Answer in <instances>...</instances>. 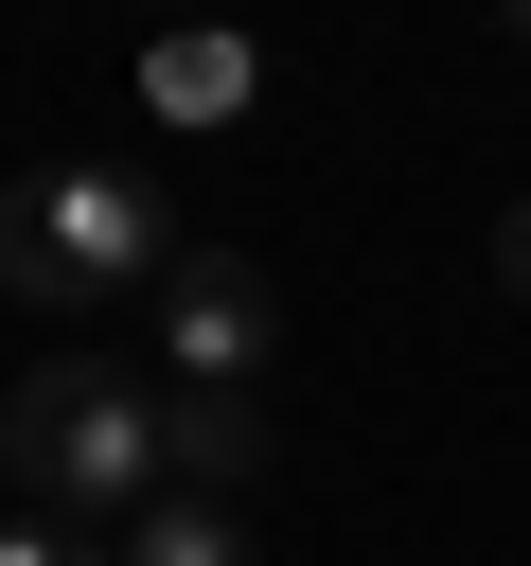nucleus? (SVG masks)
<instances>
[{
  "mask_svg": "<svg viewBox=\"0 0 531 566\" xmlns=\"http://www.w3.org/2000/svg\"><path fill=\"white\" fill-rule=\"evenodd\" d=\"M177 407L142 389V371H106V354H35L18 371V407H0V478L35 495V513H71V531H142L159 495H177V442H159Z\"/></svg>",
  "mask_w": 531,
  "mask_h": 566,
  "instance_id": "f257e3e1",
  "label": "nucleus"
},
{
  "mask_svg": "<svg viewBox=\"0 0 531 566\" xmlns=\"http://www.w3.org/2000/svg\"><path fill=\"white\" fill-rule=\"evenodd\" d=\"M159 265H177V230H159L142 159H35L0 195V283L18 301H159Z\"/></svg>",
  "mask_w": 531,
  "mask_h": 566,
  "instance_id": "f03ea898",
  "label": "nucleus"
},
{
  "mask_svg": "<svg viewBox=\"0 0 531 566\" xmlns=\"http://www.w3.org/2000/svg\"><path fill=\"white\" fill-rule=\"evenodd\" d=\"M266 354H283L266 265L248 248H177L159 265V389H266Z\"/></svg>",
  "mask_w": 531,
  "mask_h": 566,
  "instance_id": "7ed1b4c3",
  "label": "nucleus"
},
{
  "mask_svg": "<svg viewBox=\"0 0 531 566\" xmlns=\"http://www.w3.org/2000/svg\"><path fill=\"white\" fill-rule=\"evenodd\" d=\"M159 407H177V424H159V442H177V495H248V478L283 460L266 389H159Z\"/></svg>",
  "mask_w": 531,
  "mask_h": 566,
  "instance_id": "20e7f679",
  "label": "nucleus"
},
{
  "mask_svg": "<svg viewBox=\"0 0 531 566\" xmlns=\"http://www.w3.org/2000/svg\"><path fill=\"white\" fill-rule=\"evenodd\" d=\"M142 106H159V124H230V106H248V35H230V18H177V35L142 53Z\"/></svg>",
  "mask_w": 531,
  "mask_h": 566,
  "instance_id": "39448f33",
  "label": "nucleus"
},
{
  "mask_svg": "<svg viewBox=\"0 0 531 566\" xmlns=\"http://www.w3.org/2000/svg\"><path fill=\"white\" fill-rule=\"evenodd\" d=\"M124 566H248V531H230V495H159L124 531Z\"/></svg>",
  "mask_w": 531,
  "mask_h": 566,
  "instance_id": "423d86ee",
  "label": "nucleus"
},
{
  "mask_svg": "<svg viewBox=\"0 0 531 566\" xmlns=\"http://www.w3.org/2000/svg\"><path fill=\"white\" fill-rule=\"evenodd\" d=\"M0 566H124V548L71 531V513H0Z\"/></svg>",
  "mask_w": 531,
  "mask_h": 566,
  "instance_id": "0eeeda50",
  "label": "nucleus"
},
{
  "mask_svg": "<svg viewBox=\"0 0 531 566\" xmlns=\"http://www.w3.org/2000/svg\"><path fill=\"white\" fill-rule=\"evenodd\" d=\"M496 283H513V301H531V195H513V212H496Z\"/></svg>",
  "mask_w": 531,
  "mask_h": 566,
  "instance_id": "6e6552de",
  "label": "nucleus"
},
{
  "mask_svg": "<svg viewBox=\"0 0 531 566\" xmlns=\"http://www.w3.org/2000/svg\"><path fill=\"white\" fill-rule=\"evenodd\" d=\"M177 18H212V0H159V35H177Z\"/></svg>",
  "mask_w": 531,
  "mask_h": 566,
  "instance_id": "1a4fd4ad",
  "label": "nucleus"
},
{
  "mask_svg": "<svg viewBox=\"0 0 531 566\" xmlns=\"http://www.w3.org/2000/svg\"><path fill=\"white\" fill-rule=\"evenodd\" d=\"M496 18H513V35H531V0H496Z\"/></svg>",
  "mask_w": 531,
  "mask_h": 566,
  "instance_id": "9d476101",
  "label": "nucleus"
}]
</instances>
